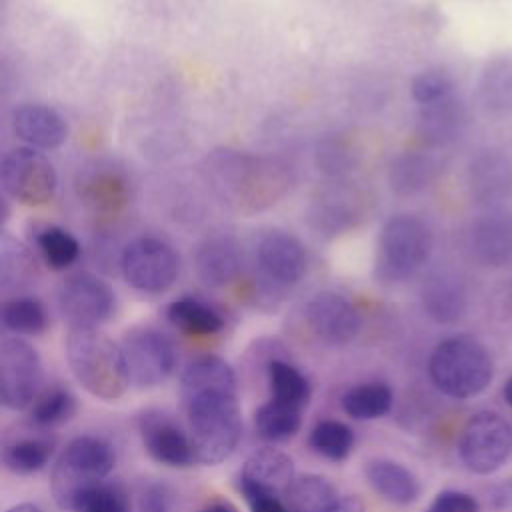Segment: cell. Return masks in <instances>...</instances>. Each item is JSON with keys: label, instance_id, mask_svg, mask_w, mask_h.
<instances>
[{"label": "cell", "instance_id": "obj_43", "mask_svg": "<svg viewBox=\"0 0 512 512\" xmlns=\"http://www.w3.org/2000/svg\"><path fill=\"white\" fill-rule=\"evenodd\" d=\"M140 512H170V492L164 484H148L140 494Z\"/></svg>", "mask_w": 512, "mask_h": 512}, {"label": "cell", "instance_id": "obj_32", "mask_svg": "<svg viewBox=\"0 0 512 512\" xmlns=\"http://www.w3.org/2000/svg\"><path fill=\"white\" fill-rule=\"evenodd\" d=\"M462 122H464V110L460 102L454 98V94L434 104L422 106L420 128L424 138L432 144H444L452 140L458 134Z\"/></svg>", "mask_w": 512, "mask_h": 512}, {"label": "cell", "instance_id": "obj_22", "mask_svg": "<svg viewBox=\"0 0 512 512\" xmlns=\"http://www.w3.org/2000/svg\"><path fill=\"white\" fill-rule=\"evenodd\" d=\"M54 454V438L34 426V430L16 432L6 438L2 448V462L14 474H32L42 470Z\"/></svg>", "mask_w": 512, "mask_h": 512}, {"label": "cell", "instance_id": "obj_25", "mask_svg": "<svg viewBox=\"0 0 512 512\" xmlns=\"http://www.w3.org/2000/svg\"><path fill=\"white\" fill-rule=\"evenodd\" d=\"M480 102L494 116L512 114V58L498 56L490 60L478 84Z\"/></svg>", "mask_w": 512, "mask_h": 512}, {"label": "cell", "instance_id": "obj_5", "mask_svg": "<svg viewBox=\"0 0 512 512\" xmlns=\"http://www.w3.org/2000/svg\"><path fill=\"white\" fill-rule=\"evenodd\" d=\"M114 464L116 452L108 440L92 434L72 438L52 468L50 488L56 506L74 512L92 488L106 482Z\"/></svg>", "mask_w": 512, "mask_h": 512}, {"label": "cell", "instance_id": "obj_34", "mask_svg": "<svg viewBox=\"0 0 512 512\" xmlns=\"http://www.w3.org/2000/svg\"><path fill=\"white\" fill-rule=\"evenodd\" d=\"M310 448L334 462H340L348 458V454L354 448V432L348 424L340 420H320L308 436Z\"/></svg>", "mask_w": 512, "mask_h": 512}, {"label": "cell", "instance_id": "obj_9", "mask_svg": "<svg viewBox=\"0 0 512 512\" xmlns=\"http://www.w3.org/2000/svg\"><path fill=\"white\" fill-rule=\"evenodd\" d=\"M0 182L12 200L24 206H42L52 200L58 180L52 162L42 152L18 146L4 154Z\"/></svg>", "mask_w": 512, "mask_h": 512}, {"label": "cell", "instance_id": "obj_45", "mask_svg": "<svg viewBox=\"0 0 512 512\" xmlns=\"http://www.w3.org/2000/svg\"><path fill=\"white\" fill-rule=\"evenodd\" d=\"M330 512H366V508L358 496H340Z\"/></svg>", "mask_w": 512, "mask_h": 512}, {"label": "cell", "instance_id": "obj_31", "mask_svg": "<svg viewBox=\"0 0 512 512\" xmlns=\"http://www.w3.org/2000/svg\"><path fill=\"white\" fill-rule=\"evenodd\" d=\"M434 176V162L422 152H402L390 164V186L398 196L422 192Z\"/></svg>", "mask_w": 512, "mask_h": 512}, {"label": "cell", "instance_id": "obj_15", "mask_svg": "<svg viewBox=\"0 0 512 512\" xmlns=\"http://www.w3.org/2000/svg\"><path fill=\"white\" fill-rule=\"evenodd\" d=\"M140 436L146 452L158 464L186 468L198 462L190 432L162 412H144L140 416Z\"/></svg>", "mask_w": 512, "mask_h": 512}, {"label": "cell", "instance_id": "obj_29", "mask_svg": "<svg viewBox=\"0 0 512 512\" xmlns=\"http://www.w3.org/2000/svg\"><path fill=\"white\" fill-rule=\"evenodd\" d=\"M338 498L332 482L318 474L296 476L284 496L290 512H330Z\"/></svg>", "mask_w": 512, "mask_h": 512}, {"label": "cell", "instance_id": "obj_44", "mask_svg": "<svg viewBox=\"0 0 512 512\" xmlns=\"http://www.w3.org/2000/svg\"><path fill=\"white\" fill-rule=\"evenodd\" d=\"M490 502L494 508L502 510V508H512V478L502 480L500 484H496V488L492 490Z\"/></svg>", "mask_w": 512, "mask_h": 512}, {"label": "cell", "instance_id": "obj_46", "mask_svg": "<svg viewBox=\"0 0 512 512\" xmlns=\"http://www.w3.org/2000/svg\"><path fill=\"white\" fill-rule=\"evenodd\" d=\"M4 512H42L36 504H32V502H22V504H16V506H10L8 510H4Z\"/></svg>", "mask_w": 512, "mask_h": 512}, {"label": "cell", "instance_id": "obj_28", "mask_svg": "<svg viewBox=\"0 0 512 512\" xmlns=\"http://www.w3.org/2000/svg\"><path fill=\"white\" fill-rule=\"evenodd\" d=\"M392 388L384 382H362L348 388L340 400L346 416L354 420H376L390 412Z\"/></svg>", "mask_w": 512, "mask_h": 512}, {"label": "cell", "instance_id": "obj_47", "mask_svg": "<svg viewBox=\"0 0 512 512\" xmlns=\"http://www.w3.org/2000/svg\"><path fill=\"white\" fill-rule=\"evenodd\" d=\"M200 512H234V508L228 506L226 502H214V504H208L206 508H202Z\"/></svg>", "mask_w": 512, "mask_h": 512}, {"label": "cell", "instance_id": "obj_18", "mask_svg": "<svg viewBox=\"0 0 512 512\" xmlns=\"http://www.w3.org/2000/svg\"><path fill=\"white\" fill-rule=\"evenodd\" d=\"M362 198L338 184L324 190L310 206V224L318 234L338 236L356 226L362 218Z\"/></svg>", "mask_w": 512, "mask_h": 512}, {"label": "cell", "instance_id": "obj_3", "mask_svg": "<svg viewBox=\"0 0 512 512\" xmlns=\"http://www.w3.org/2000/svg\"><path fill=\"white\" fill-rule=\"evenodd\" d=\"M66 360L76 382L96 398L116 400L128 386L120 344L98 328H70Z\"/></svg>", "mask_w": 512, "mask_h": 512}, {"label": "cell", "instance_id": "obj_10", "mask_svg": "<svg viewBox=\"0 0 512 512\" xmlns=\"http://www.w3.org/2000/svg\"><path fill=\"white\" fill-rule=\"evenodd\" d=\"M124 280L138 292H166L180 274V256L158 238H136L120 256Z\"/></svg>", "mask_w": 512, "mask_h": 512}, {"label": "cell", "instance_id": "obj_4", "mask_svg": "<svg viewBox=\"0 0 512 512\" xmlns=\"http://www.w3.org/2000/svg\"><path fill=\"white\" fill-rule=\"evenodd\" d=\"M428 376L444 396L466 400L482 394L490 386L494 362L482 342L458 334L434 346L428 358Z\"/></svg>", "mask_w": 512, "mask_h": 512}, {"label": "cell", "instance_id": "obj_30", "mask_svg": "<svg viewBox=\"0 0 512 512\" xmlns=\"http://www.w3.org/2000/svg\"><path fill=\"white\" fill-rule=\"evenodd\" d=\"M302 426V408H296L286 402H278L268 398L256 412H254V428L260 438L270 442H282L292 436Z\"/></svg>", "mask_w": 512, "mask_h": 512}, {"label": "cell", "instance_id": "obj_6", "mask_svg": "<svg viewBox=\"0 0 512 512\" xmlns=\"http://www.w3.org/2000/svg\"><path fill=\"white\" fill-rule=\"evenodd\" d=\"M432 252V232L412 214H396L380 230L376 246V274L384 282L412 278Z\"/></svg>", "mask_w": 512, "mask_h": 512}, {"label": "cell", "instance_id": "obj_2", "mask_svg": "<svg viewBox=\"0 0 512 512\" xmlns=\"http://www.w3.org/2000/svg\"><path fill=\"white\" fill-rule=\"evenodd\" d=\"M202 170L212 192L246 214L270 208L290 186V170L282 162L230 148L208 154Z\"/></svg>", "mask_w": 512, "mask_h": 512}, {"label": "cell", "instance_id": "obj_16", "mask_svg": "<svg viewBox=\"0 0 512 512\" xmlns=\"http://www.w3.org/2000/svg\"><path fill=\"white\" fill-rule=\"evenodd\" d=\"M296 478L292 458L278 448L264 446L252 452L242 464L238 476V490H264L286 496Z\"/></svg>", "mask_w": 512, "mask_h": 512}, {"label": "cell", "instance_id": "obj_39", "mask_svg": "<svg viewBox=\"0 0 512 512\" xmlns=\"http://www.w3.org/2000/svg\"><path fill=\"white\" fill-rule=\"evenodd\" d=\"M74 512H130V498L116 482H102L92 488Z\"/></svg>", "mask_w": 512, "mask_h": 512}, {"label": "cell", "instance_id": "obj_27", "mask_svg": "<svg viewBox=\"0 0 512 512\" xmlns=\"http://www.w3.org/2000/svg\"><path fill=\"white\" fill-rule=\"evenodd\" d=\"M266 374L272 400L286 402L302 410L308 406L312 388L306 374L298 366L282 358H272L266 364Z\"/></svg>", "mask_w": 512, "mask_h": 512}, {"label": "cell", "instance_id": "obj_21", "mask_svg": "<svg viewBox=\"0 0 512 512\" xmlns=\"http://www.w3.org/2000/svg\"><path fill=\"white\" fill-rule=\"evenodd\" d=\"M364 474L372 490L396 506H408L420 496L418 478L400 462L386 458L370 460Z\"/></svg>", "mask_w": 512, "mask_h": 512}, {"label": "cell", "instance_id": "obj_12", "mask_svg": "<svg viewBox=\"0 0 512 512\" xmlns=\"http://www.w3.org/2000/svg\"><path fill=\"white\" fill-rule=\"evenodd\" d=\"M58 308L70 328H98L116 312L114 290L94 274L78 272L58 286Z\"/></svg>", "mask_w": 512, "mask_h": 512}, {"label": "cell", "instance_id": "obj_33", "mask_svg": "<svg viewBox=\"0 0 512 512\" xmlns=\"http://www.w3.org/2000/svg\"><path fill=\"white\" fill-rule=\"evenodd\" d=\"M80 186L84 202L94 210H116L126 202V182L114 170H94Z\"/></svg>", "mask_w": 512, "mask_h": 512}, {"label": "cell", "instance_id": "obj_19", "mask_svg": "<svg viewBox=\"0 0 512 512\" xmlns=\"http://www.w3.org/2000/svg\"><path fill=\"white\" fill-rule=\"evenodd\" d=\"M472 256L484 266H512V216L486 214L468 232Z\"/></svg>", "mask_w": 512, "mask_h": 512}, {"label": "cell", "instance_id": "obj_23", "mask_svg": "<svg viewBox=\"0 0 512 512\" xmlns=\"http://www.w3.org/2000/svg\"><path fill=\"white\" fill-rule=\"evenodd\" d=\"M466 288L450 272H434L422 286V304L428 316L440 324L456 322L466 310Z\"/></svg>", "mask_w": 512, "mask_h": 512}, {"label": "cell", "instance_id": "obj_20", "mask_svg": "<svg viewBox=\"0 0 512 512\" xmlns=\"http://www.w3.org/2000/svg\"><path fill=\"white\" fill-rule=\"evenodd\" d=\"M12 128L20 140L42 150L58 148L68 138L66 120L44 104H22L16 108Z\"/></svg>", "mask_w": 512, "mask_h": 512}, {"label": "cell", "instance_id": "obj_24", "mask_svg": "<svg viewBox=\"0 0 512 512\" xmlns=\"http://www.w3.org/2000/svg\"><path fill=\"white\" fill-rule=\"evenodd\" d=\"M242 268L240 252L230 236L206 238L196 252V272L210 286H226Z\"/></svg>", "mask_w": 512, "mask_h": 512}, {"label": "cell", "instance_id": "obj_38", "mask_svg": "<svg viewBox=\"0 0 512 512\" xmlns=\"http://www.w3.org/2000/svg\"><path fill=\"white\" fill-rule=\"evenodd\" d=\"M314 162L330 178H344L354 166V152L342 136H324L316 142Z\"/></svg>", "mask_w": 512, "mask_h": 512}, {"label": "cell", "instance_id": "obj_13", "mask_svg": "<svg viewBox=\"0 0 512 512\" xmlns=\"http://www.w3.org/2000/svg\"><path fill=\"white\" fill-rule=\"evenodd\" d=\"M256 266L266 290L280 292L306 274L308 252L294 234L270 230L256 244Z\"/></svg>", "mask_w": 512, "mask_h": 512}, {"label": "cell", "instance_id": "obj_8", "mask_svg": "<svg viewBox=\"0 0 512 512\" xmlns=\"http://www.w3.org/2000/svg\"><path fill=\"white\" fill-rule=\"evenodd\" d=\"M128 384L136 388H154L164 384L178 362L172 340L150 328H130L120 342Z\"/></svg>", "mask_w": 512, "mask_h": 512}, {"label": "cell", "instance_id": "obj_35", "mask_svg": "<svg viewBox=\"0 0 512 512\" xmlns=\"http://www.w3.org/2000/svg\"><path fill=\"white\" fill-rule=\"evenodd\" d=\"M76 410L74 396L62 386H52L46 392H40L28 410V420L32 426L50 428L66 422Z\"/></svg>", "mask_w": 512, "mask_h": 512}, {"label": "cell", "instance_id": "obj_17", "mask_svg": "<svg viewBox=\"0 0 512 512\" xmlns=\"http://www.w3.org/2000/svg\"><path fill=\"white\" fill-rule=\"evenodd\" d=\"M468 186L478 204L494 208L512 192V164L496 150H482L468 166Z\"/></svg>", "mask_w": 512, "mask_h": 512}, {"label": "cell", "instance_id": "obj_40", "mask_svg": "<svg viewBox=\"0 0 512 512\" xmlns=\"http://www.w3.org/2000/svg\"><path fill=\"white\" fill-rule=\"evenodd\" d=\"M452 92H454V82H452L450 74H446L444 70H438V68L424 70V72L416 74L410 84V94L420 106H428L438 100H444Z\"/></svg>", "mask_w": 512, "mask_h": 512}, {"label": "cell", "instance_id": "obj_48", "mask_svg": "<svg viewBox=\"0 0 512 512\" xmlns=\"http://www.w3.org/2000/svg\"><path fill=\"white\" fill-rule=\"evenodd\" d=\"M502 396H504L506 404L512 408V376L506 380V384H504V388H502Z\"/></svg>", "mask_w": 512, "mask_h": 512}, {"label": "cell", "instance_id": "obj_36", "mask_svg": "<svg viewBox=\"0 0 512 512\" xmlns=\"http://www.w3.org/2000/svg\"><path fill=\"white\" fill-rule=\"evenodd\" d=\"M36 246L44 262L54 270H64L72 266L80 254L78 240L60 226H46L36 236Z\"/></svg>", "mask_w": 512, "mask_h": 512}, {"label": "cell", "instance_id": "obj_37", "mask_svg": "<svg viewBox=\"0 0 512 512\" xmlns=\"http://www.w3.org/2000/svg\"><path fill=\"white\" fill-rule=\"evenodd\" d=\"M46 322V310L36 298H12L2 308V324L14 334H40Z\"/></svg>", "mask_w": 512, "mask_h": 512}, {"label": "cell", "instance_id": "obj_7", "mask_svg": "<svg viewBox=\"0 0 512 512\" xmlns=\"http://www.w3.org/2000/svg\"><path fill=\"white\" fill-rule=\"evenodd\" d=\"M512 454V426L492 410L472 414L458 438L460 462L474 474L486 476L500 470Z\"/></svg>", "mask_w": 512, "mask_h": 512}, {"label": "cell", "instance_id": "obj_1", "mask_svg": "<svg viewBox=\"0 0 512 512\" xmlns=\"http://www.w3.org/2000/svg\"><path fill=\"white\" fill-rule=\"evenodd\" d=\"M188 432L200 464H220L242 438L238 384L232 366L214 354L190 360L180 376Z\"/></svg>", "mask_w": 512, "mask_h": 512}, {"label": "cell", "instance_id": "obj_14", "mask_svg": "<svg viewBox=\"0 0 512 512\" xmlns=\"http://www.w3.org/2000/svg\"><path fill=\"white\" fill-rule=\"evenodd\" d=\"M308 328L328 344H346L356 338L362 326L358 308L340 292L324 290L314 294L304 308Z\"/></svg>", "mask_w": 512, "mask_h": 512}, {"label": "cell", "instance_id": "obj_11", "mask_svg": "<svg viewBox=\"0 0 512 512\" xmlns=\"http://www.w3.org/2000/svg\"><path fill=\"white\" fill-rule=\"evenodd\" d=\"M42 386V362L38 350L18 338H4L0 344V398L8 410L30 408Z\"/></svg>", "mask_w": 512, "mask_h": 512}, {"label": "cell", "instance_id": "obj_41", "mask_svg": "<svg viewBox=\"0 0 512 512\" xmlns=\"http://www.w3.org/2000/svg\"><path fill=\"white\" fill-rule=\"evenodd\" d=\"M426 512H480V504L474 496L460 490H442L430 502Z\"/></svg>", "mask_w": 512, "mask_h": 512}, {"label": "cell", "instance_id": "obj_26", "mask_svg": "<svg viewBox=\"0 0 512 512\" xmlns=\"http://www.w3.org/2000/svg\"><path fill=\"white\" fill-rule=\"evenodd\" d=\"M168 320L190 336H212L224 328V318L216 308L198 298H178L166 308Z\"/></svg>", "mask_w": 512, "mask_h": 512}, {"label": "cell", "instance_id": "obj_42", "mask_svg": "<svg viewBox=\"0 0 512 512\" xmlns=\"http://www.w3.org/2000/svg\"><path fill=\"white\" fill-rule=\"evenodd\" d=\"M246 498L250 512H290L286 500L278 494L264 490H240Z\"/></svg>", "mask_w": 512, "mask_h": 512}]
</instances>
